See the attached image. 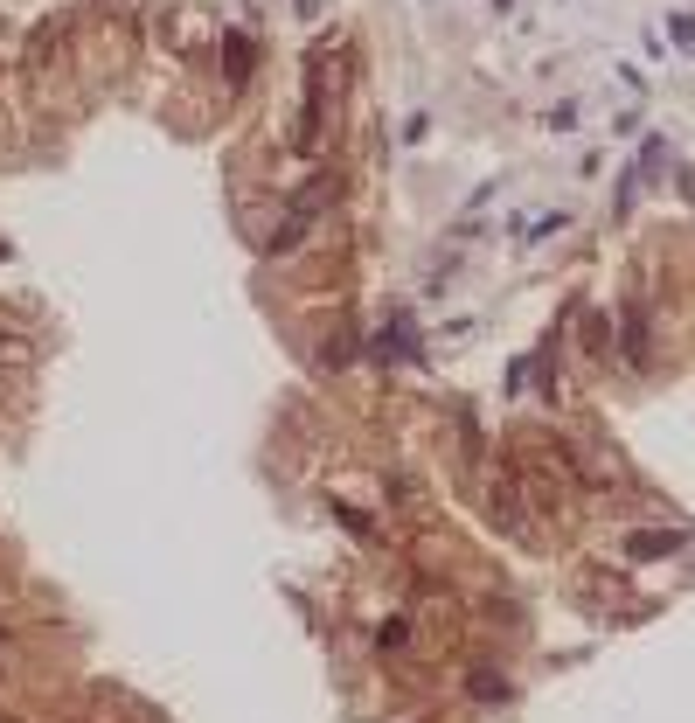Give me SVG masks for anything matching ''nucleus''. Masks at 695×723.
Listing matches in <instances>:
<instances>
[]
</instances>
